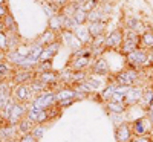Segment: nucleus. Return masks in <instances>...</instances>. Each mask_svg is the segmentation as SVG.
<instances>
[{
  "mask_svg": "<svg viewBox=\"0 0 153 142\" xmlns=\"http://www.w3.org/2000/svg\"><path fill=\"white\" fill-rule=\"evenodd\" d=\"M6 142H17V141H6Z\"/></svg>",
  "mask_w": 153,
  "mask_h": 142,
  "instance_id": "45",
  "label": "nucleus"
},
{
  "mask_svg": "<svg viewBox=\"0 0 153 142\" xmlns=\"http://www.w3.org/2000/svg\"><path fill=\"white\" fill-rule=\"evenodd\" d=\"M72 17H74V20L78 23V24H83V23L87 21V12L83 11L81 8H78V9L74 12V16H72Z\"/></svg>",
  "mask_w": 153,
  "mask_h": 142,
  "instance_id": "16",
  "label": "nucleus"
},
{
  "mask_svg": "<svg viewBox=\"0 0 153 142\" xmlns=\"http://www.w3.org/2000/svg\"><path fill=\"white\" fill-rule=\"evenodd\" d=\"M101 2H104V0H101Z\"/></svg>",
  "mask_w": 153,
  "mask_h": 142,
  "instance_id": "48",
  "label": "nucleus"
},
{
  "mask_svg": "<svg viewBox=\"0 0 153 142\" xmlns=\"http://www.w3.org/2000/svg\"><path fill=\"white\" fill-rule=\"evenodd\" d=\"M31 127H32V121H31V119H23V121L19 122V128H20L22 133L31 132Z\"/></svg>",
  "mask_w": 153,
  "mask_h": 142,
  "instance_id": "24",
  "label": "nucleus"
},
{
  "mask_svg": "<svg viewBox=\"0 0 153 142\" xmlns=\"http://www.w3.org/2000/svg\"><path fill=\"white\" fill-rule=\"evenodd\" d=\"M109 109H110L112 112H115V113H121V112L124 110L120 102H110V104H109Z\"/></svg>",
  "mask_w": 153,
  "mask_h": 142,
  "instance_id": "29",
  "label": "nucleus"
},
{
  "mask_svg": "<svg viewBox=\"0 0 153 142\" xmlns=\"http://www.w3.org/2000/svg\"><path fill=\"white\" fill-rule=\"evenodd\" d=\"M138 44H139V38L133 32H130L126 38H123V50H124L126 54L133 52V50L138 47Z\"/></svg>",
  "mask_w": 153,
  "mask_h": 142,
  "instance_id": "1",
  "label": "nucleus"
},
{
  "mask_svg": "<svg viewBox=\"0 0 153 142\" xmlns=\"http://www.w3.org/2000/svg\"><path fill=\"white\" fill-rule=\"evenodd\" d=\"M91 84H94V87H98V86H100V83H98V81H95V80H92V81H91Z\"/></svg>",
  "mask_w": 153,
  "mask_h": 142,
  "instance_id": "41",
  "label": "nucleus"
},
{
  "mask_svg": "<svg viewBox=\"0 0 153 142\" xmlns=\"http://www.w3.org/2000/svg\"><path fill=\"white\" fill-rule=\"evenodd\" d=\"M80 89L84 90V92H91L92 90V87H87V84H80Z\"/></svg>",
  "mask_w": 153,
  "mask_h": 142,
  "instance_id": "39",
  "label": "nucleus"
},
{
  "mask_svg": "<svg viewBox=\"0 0 153 142\" xmlns=\"http://www.w3.org/2000/svg\"><path fill=\"white\" fill-rule=\"evenodd\" d=\"M31 95H32V90L26 86H19L16 89V98L19 101H28L31 98Z\"/></svg>",
  "mask_w": 153,
  "mask_h": 142,
  "instance_id": "11",
  "label": "nucleus"
},
{
  "mask_svg": "<svg viewBox=\"0 0 153 142\" xmlns=\"http://www.w3.org/2000/svg\"><path fill=\"white\" fill-rule=\"evenodd\" d=\"M54 99H55V95L54 93H42V95H38L37 98H35V101L32 102V104L35 106V107H38V109H46V107H49L51 104L54 102Z\"/></svg>",
  "mask_w": 153,
  "mask_h": 142,
  "instance_id": "2",
  "label": "nucleus"
},
{
  "mask_svg": "<svg viewBox=\"0 0 153 142\" xmlns=\"http://www.w3.org/2000/svg\"><path fill=\"white\" fill-rule=\"evenodd\" d=\"M74 34H75V37L78 38V40H80L83 44H87L89 41H91V38H92V35H91V32H89V29L84 28V26H81V24L74 29Z\"/></svg>",
  "mask_w": 153,
  "mask_h": 142,
  "instance_id": "7",
  "label": "nucleus"
},
{
  "mask_svg": "<svg viewBox=\"0 0 153 142\" xmlns=\"http://www.w3.org/2000/svg\"><path fill=\"white\" fill-rule=\"evenodd\" d=\"M138 142H149V141H147V139H144V138H143V139H139V141H138Z\"/></svg>",
  "mask_w": 153,
  "mask_h": 142,
  "instance_id": "43",
  "label": "nucleus"
},
{
  "mask_svg": "<svg viewBox=\"0 0 153 142\" xmlns=\"http://www.w3.org/2000/svg\"><path fill=\"white\" fill-rule=\"evenodd\" d=\"M38 63H40V66H38V67H40L42 70L51 69V61H49V60H48V61H38Z\"/></svg>",
  "mask_w": 153,
  "mask_h": 142,
  "instance_id": "33",
  "label": "nucleus"
},
{
  "mask_svg": "<svg viewBox=\"0 0 153 142\" xmlns=\"http://www.w3.org/2000/svg\"><path fill=\"white\" fill-rule=\"evenodd\" d=\"M115 90H117V87L115 86H109L104 92H103V98L104 99H109V98H112L113 96V93H115Z\"/></svg>",
  "mask_w": 153,
  "mask_h": 142,
  "instance_id": "28",
  "label": "nucleus"
},
{
  "mask_svg": "<svg viewBox=\"0 0 153 142\" xmlns=\"http://www.w3.org/2000/svg\"><path fill=\"white\" fill-rule=\"evenodd\" d=\"M133 142H138V141H133Z\"/></svg>",
  "mask_w": 153,
  "mask_h": 142,
  "instance_id": "47",
  "label": "nucleus"
},
{
  "mask_svg": "<svg viewBox=\"0 0 153 142\" xmlns=\"http://www.w3.org/2000/svg\"><path fill=\"white\" fill-rule=\"evenodd\" d=\"M6 3V0H0V5H5Z\"/></svg>",
  "mask_w": 153,
  "mask_h": 142,
  "instance_id": "44",
  "label": "nucleus"
},
{
  "mask_svg": "<svg viewBox=\"0 0 153 142\" xmlns=\"http://www.w3.org/2000/svg\"><path fill=\"white\" fill-rule=\"evenodd\" d=\"M135 80H136V73L132 72V70L123 72V73H120L117 76V81L121 83V84H124V86H130L132 83H135Z\"/></svg>",
  "mask_w": 153,
  "mask_h": 142,
  "instance_id": "8",
  "label": "nucleus"
},
{
  "mask_svg": "<svg viewBox=\"0 0 153 142\" xmlns=\"http://www.w3.org/2000/svg\"><path fill=\"white\" fill-rule=\"evenodd\" d=\"M117 138H118L120 142H129V139H130V130H129V127H127L126 124H123V125L118 128Z\"/></svg>",
  "mask_w": 153,
  "mask_h": 142,
  "instance_id": "13",
  "label": "nucleus"
},
{
  "mask_svg": "<svg viewBox=\"0 0 153 142\" xmlns=\"http://www.w3.org/2000/svg\"><path fill=\"white\" fill-rule=\"evenodd\" d=\"M106 20V16H104V11L101 9H92L87 12V21L89 23H95V21H104Z\"/></svg>",
  "mask_w": 153,
  "mask_h": 142,
  "instance_id": "10",
  "label": "nucleus"
},
{
  "mask_svg": "<svg viewBox=\"0 0 153 142\" xmlns=\"http://www.w3.org/2000/svg\"><path fill=\"white\" fill-rule=\"evenodd\" d=\"M89 32H91L92 38L95 37H101L104 34V21H95V23H89L87 26Z\"/></svg>",
  "mask_w": 153,
  "mask_h": 142,
  "instance_id": "9",
  "label": "nucleus"
},
{
  "mask_svg": "<svg viewBox=\"0 0 153 142\" xmlns=\"http://www.w3.org/2000/svg\"><path fill=\"white\" fill-rule=\"evenodd\" d=\"M139 44H143L146 47H153V34L152 32H146L139 38Z\"/></svg>",
  "mask_w": 153,
  "mask_h": 142,
  "instance_id": "18",
  "label": "nucleus"
},
{
  "mask_svg": "<svg viewBox=\"0 0 153 142\" xmlns=\"http://www.w3.org/2000/svg\"><path fill=\"white\" fill-rule=\"evenodd\" d=\"M46 119H48V113H46V110H42L40 115H38L37 122H43V121H46Z\"/></svg>",
  "mask_w": 153,
  "mask_h": 142,
  "instance_id": "35",
  "label": "nucleus"
},
{
  "mask_svg": "<svg viewBox=\"0 0 153 142\" xmlns=\"http://www.w3.org/2000/svg\"><path fill=\"white\" fill-rule=\"evenodd\" d=\"M45 83H42V81H38V83H34L32 86H31V90L32 92H43V89H45Z\"/></svg>",
  "mask_w": 153,
  "mask_h": 142,
  "instance_id": "30",
  "label": "nucleus"
},
{
  "mask_svg": "<svg viewBox=\"0 0 153 142\" xmlns=\"http://www.w3.org/2000/svg\"><path fill=\"white\" fill-rule=\"evenodd\" d=\"M63 38H65L66 44H68L72 50H75V52L81 49V44H83V43L75 37V34H74L72 31H65V32H63Z\"/></svg>",
  "mask_w": 153,
  "mask_h": 142,
  "instance_id": "3",
  "label": "nucleus"
},
{
  "mask_svg": "<svg viewBox=\"0 0 153 142\" xmlns=\"http://www.w3.org/2000/svg\"><path fill=\"white\" fill-rule=\"evenodd\" d=\"M23 115H25V107L22 104H14V107H12V110H11L9 118H8L9 125H16L17 122H20V118Z\"/></svg>",
  "mask_w": 153,
  "mask_h": 142,
  "instance_id": "5",
  "label": "nucleus"
},
{
  "mask_svg": "<svg viewBox=\"0 0 153 142\" xmlns=\"http://www.w3.org/2000/svg\"><path fill=\"white\" fill-rule=\"evenodd\" d=\"M2 21H3V26H5L6 31H16V21H14V17H12L9 12L2 18Z\"/></svg>",
  "mask_w": 153,
  "mask_h": 142,
  "instance_id": "17",
  "label": "nucleus"
},
{
  "mask_svg": "<svg viewBox=\"0 0 153 142\" xmlns=\"http://www.w3.org/2000/svg\"><path fill=\"white\" fill-rule=\"evenodd\" d=\"M20 142H35V138H34L32 135H28V133H26V135L20 139Z\"/></svg>",
  "mask_w": 153,
  "mask_h": 142,
  "instance_id": "34",
  "label": "nucleus"
},
{
  "mask_svg": "<svg viewBox=\"0 0 153 142\" xmlns=\"http://www.w3.org/2000/svg\"><path fill=\"white\" fill-rule=\"evenodd\" d=\"M127 60H129L130 63H133V64H144V63L147 61V55H146L144 50L135 49L133 52L127 54Z\"/></svg>",
  "mask_w": 153,
  "mask_h": 142,
  "instance_id": "6",
  "label": "nucleus"
},
{
  "mask_svg": "<svg viewBox=\"0 0 153 142\" xmlns=\"http://www.w3.org/2000/svg\"><path fill=\"white\" fill-rule=\"evenodd\" d=\"M150 116L153 118V104H152V107H150Z\"/></svg>",
  "mask_w": 153,
  "mask_h": 142,
  "instance_id": "42",
  "label": "nucleus"
},
{
  "mask_svg": "<svg viewBox=\"0 0 153 142\" xmlns=\"http://www.w3.org/2000/svg\"><path fill=\"white\" fill-rule=\"evenodd\" d=\"M98 2H100V0H86L84 3H81V6H80V8H81L83 11L89 12V11H92V9H95V8H97Z\"/></svg>",
  "mask_w": 153,
  "mask_h": 142,
  "instance_id": "23",
  "label": "nucleus"
},
{
  "mask_svg": "<svg viewBox=\"0 0 153 142\" xmlns=\"http://www.w3.org/2000/svg\"><path fill=\"white\" fill-rule=\"evenodd\" d=\"M136 132H138V133H141V135L144 133V125H143L141 121H138V122H136Z\"/></svg>",
  "mask_w": 153,
  "mask_h": 142,
  "instance_id": "38",
  "label": "nucleus"
},
{
  "mask_svg": "<svg viewBox=\"0 0 153 142\" xmlns=\"http://www.w3.org/2000/svg\"><path fill=\"white\" fill-rule=\"evenodd\" d=\"M9 101V95H8V89L6 84H0V110H2Z\"/></svg>",
  "mask_w": 153,
  "mask_h": 142,
  "instance_id": "15",
  "label": "nucleus"
},
{
  "mask_svg": "<svg viewBox=\"0 0 153 142\" xmlns=\"http://www.w3.org/2000/svg\"><path fill=\"white\" fill-rule=\"evenodd\" d=\"M74 96H75V92H72V90H61V92L55 95V99L65 101V99H72Z\"/></svg>",
  "mask_w": 153,
  "mask_h": 142,
  "instance_id": "21",
  "label": "nucleus"
},
{
  "mask_svg": "<svg viewBox=\"0 0 153 142\" xmlns=\"http://www.w3.org/2000/svg\"><path fill=\"white\" fill-rule=\"evenodd\" d=\"M126 92L127 90L126 89H123V90H115V93H113V101L115 102H120V101H123V98H126Z\"/></svg>",
  "mask_w": 153,
  "mask_h": 142,
  "instance_id": "26",
  "label": "nucleus"
},
{
  "mask_svg": "<svg viewBox=\"0 0 153 142\" xmlns=\"http://www.w3.org/2000/svg\"><path fill=\"white\" fill-rule=\"evenodd\" d=\"M40 81L45 83V84H49V83L55 81V76H54L52 73H49V72H43V73L40 75Z\"/></svg>",
  "mask_w": 153,
  "mask_h": 142,
  "instance_id": "25",
  "label": "nucleus"
},
{
  "mask_svg": "<svg viewBox=\"0 0 153 142\" xmlns=\"http://www.w3.org/2000/svg\"><path fill=\"white\" fill-rule=\"evenodd\" d=\"M8 14V8L5 5H0V18H3Z\"/></svg>",
  "mask_w": 153,
  "mask_h": 142,
  "instance_id": "37",
  "label": "nucleus"
},
{
  "mask_svg": "<svg viewBox=\"0 0 153 142\" xmlns=\"http://www.w3.org/2000/svg\"><path fill=\"white\" fill-rule=\"evenodd\" d=\"M71 2H72V3H76V5H80V6H81V3H84L86 0H71Z\"/></svg>",
  "mask_w": 153,
  "mask_h": 142,
  "instance_id": "40",
  "label": "nucleus"
},
{
  "mask_svg": "<svg viewBox=\"0 0 153 142\" xmlns=\"http://www.w3.org/2000/svg\"><path fill=\"white\" fill-rule=\"evenodd\" d=\"M43 133H45V128H43V127H35L34 130L31 132V135H32L34 138H42Z\"/></svg>",
  "mask_w": 153,
  "mask_h": 142,
  "instance_id": "31",
  "label": "nucleus"
},
{
  "mask_svg": "<svg viewBox=\"0 0 153 142\" xmlns=\"http://www.w3.org/2000/svg\"><path fill=\"white\" fill-rule=\"evenodd\" d=\"M126 99L129 104H133V102L139 101L141 99V90H138V89H129L126 92Z\"/></svg>",
  "mask_w": 153,
  "mask_h": 142,
  "instance_id": "14",
  "label": "nucleus"
},
{
  "mask_svg": "<svg viewBox=\"0 0 153 142\" xmlns=\"http://www.w3.org/2000/svg\"><path fill=\"white\" fill-rule=\"evenodd\" d=\"M48 2H55V0H48Z\"/></svg>",
  "mask_w": 153,
  "mask_h": 142,
  "instance_id": "46",
  "label": "nucleus"
},
{
  "mask_svg": "<svg viewBox=\"0 0 153 142\" xmlns=\"http://www.w3.org/2000/svg\"><path fill=\"white\" fill-rule=\"evenodd\" d=\"M144 101L147 102V104H150V102H153V92H152V90H149V92L146 93V96H144Z\"/></svg>",
  "mask_w": 153,
  "mask_h": 142,
  "instance_id": "36",
  "label": "nucleus"
},
{
  "mask_svg": "<svg viewBox=\"0 0 153 142\" xmlns=\"http://www.w3.org/2000/svg\"><path fill=\"white\" fill-rule=\"evenodd\" d=\"M49 29L54 31V32H58L63 29V21H61V16L60 14H55L49 18Z\"/></svg>",
  "mask_w": 153,
  "mask_h": 142,
  "instance_id": "12",
  "label": "nucleus"
},
{
  "mask_svg": "<svg viewBox=\"0 0 153 142\" xmlns=\"http://www.w3.org/2000/svg\"><path fill=\"white\" fill-rule=\"evenodd\" d=\"M123 34H121V31L120 29H117V31H113L107 38H106V41H104V44L107 46V47H118V46H121L123 44Z\"/></svg>",
  "mask_w": 153,
  "mask_h": 142,
  "instance_id": "4",
  "label": "nucleus"
},
{
  "mask_svg": "<svg viewBox=\"0 0 153 142\" xmlns=\"http://www.w3.org/2000/svg\"><path fill=\"white\" fill-rule=\"evenodd\" d=\"M139 20L135 18V17H130V18H127V28L129 29H138L139 28Z\"/></svg>",
  "mask_w": 153,
  "mask_h": 142,
  "instance_id": "27",
  "label": "nucleus"
},
{
  "mask_svg": "<svg viewBox=\"0 0 153 142\" xmlns=\"http://www.w3.org/2000/svg\"><path fill=\"white\" fill-rule=\"evenodd\" d=\"M31 76H32V73H31L29 70H23V72H17V73H16L14 80H16L17 83H25V81L31 80Z\"/></svg>",
  "mask_w": 153,
  "mask_h": 142,
  "instance_id": "19",
  "label": "nucleus"
},
{
  "mask_svg": "<svg viewBox=\"0 0 153 142\" xmlns=\"http://www.w3.org/2000/svg\"><path fill=\"white\" fill-rule=\"evenodd\" d=\"M8 72H9L8 63H6V61H2V63H0V75H6Z\"/></svg>",
  "mask_w": 153,
  "mask_h": 142,
  "instance_id": "32",
  "label": "nucleus"
},
{
  "mask_svg": "<svg viewBox=\"0 0 153 142\" xmlns=\"http://www.w3.org/2000/svg\"><path fill=\"white\" fill-rule=\"evenodd\" d=\"M95 73H107L109 67H107V63L106 60H98L97 64H95V67H94Z\"/></svg>",
  "mask_w": 153,
  "mask_h": 142,
  "instance_id": "20",
  "label": "nucleus"
},
{
  "mask_svg": "<svg viewBox=\"0 0 153 142\" xmlns=\"http://www.w3.org/2000/svg\"><path fill=\"white\" fill-rule=\"evenodd\" d=\"M40 112H42V109H38V107H35V106L32 104V106H31V109L28 110V119H31L32 122H37Z\"/></svg>",
  "mask_w": 153,
  "mask_h": 142,
  "instance_id": "22",
  "label": "nucleus"
}]
</instances>
